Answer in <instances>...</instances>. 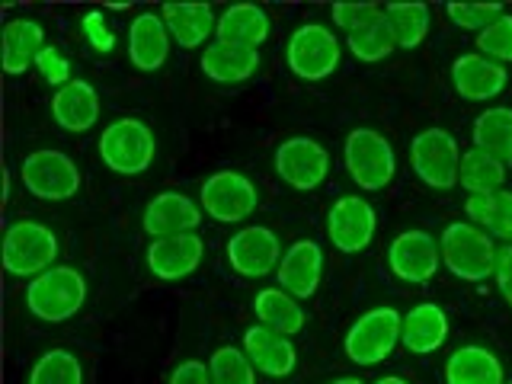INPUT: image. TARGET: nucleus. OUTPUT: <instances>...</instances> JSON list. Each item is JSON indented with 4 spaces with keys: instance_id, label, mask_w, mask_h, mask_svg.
Segmentation results:
<instances>
[{
    "instance_id": "e433bc0d",
    "label": "nucleus",
    "mask_w": 512,
    "mask_h": 384,
    "mask_svg": "<svg viewBox=\"0 0 512 384\" xmlns=\"http://www.w3.org/2000/svg\"><path fill=\"white\" fill-rule=\"evenodd\" d=\"M448 20L461 29H471V32H484L487 26H493L500 16H506V7L503 4H448L445 7Z\"/></svg>"
},
{
    "instance_id": "7ed1b4c3",
    "label": "nucleus",
    "mask_w": 512,
    "mask_h": 384,
    "mask_svg": "<svg viewBox=\"0 0 512 384\" xmlns=\"http://www.w3.org/2000/svg\"><path fill=\"white\" fill-rule=\"evenodd\" d=\"M343 164L349 180L362 192H378L391 186L397 173V154L388 135L378 128H352L343 144Z\"/></svg>"
},
{
    "instance_id": "c9c22d12",
    "label": "nucleus",
    "mask_w": 512,
    "mask_h": 384,
    "mask_svg": "<svg viewBox=\"0 0 512 384\" xmlns=\"http://www.w3.org/2000/svg\"><path fill=\"white\" fill-rule=\"evenodd\" d=\"M474 42H477V52L484 58L509 64L512 61V13L500 16V20H496L493 26H487Z\"/></svg>"
},
{
    "instance_id": "9d476101",
    "label": "nucleus",
    "mask_w": 512,
    "mask_h": 384,
    "mask_svg": "<svg viewBox=\"0 0 512 384\" xmlns=\"http://www.w3.org/2000/svg\"><path fill=\"white\" fill-rule=\"evenodd\" d=\"M199 205L218 224H240L260 208V192H256L250 176L237 170H218L202 183Z\"/></svg>"
},
{
    "instance_id": "72a5a7b5",
    "label": "nucleus",
    "mask_w": 512,
    "mask_h": 384,
    "mask_svg": "<svg viewBox=\"0 0 512 384\" xmlns=\"http://www.w3.org/2000/svg\"><path fill=\"white\" fill-rule=\"evenodd\" d=\"M29 384H84V365L68 349H48L32 365Z\"/></svg>"
},
{
    "instance_id": "cd10ccee",
    "label": "nucleus",
    "mask_w": 512,
    "mask_h": 384,
    "mask_svg": "<svg viewBox=\"0 0 512 384\" xmlns=\"http://www.w3.org/2000/svg\"><path fill=\"white\" fill-rule=\"evenodd\" d=\"M445 384H506L503 362L487 346H461L445 362Z\"/></svg>"
},
{
    "instance_id": "b1692460",
    "label": "nucleus",
    "mask_w": 512,
    "mask_h": 384,
    "mask_svg": "<svg viewBox=\"0 0 512 384\" xmlns=\"http://www.w3.org/2000/svg\"><path fill=\"white\" fill-rule=\"evenodd\" d=\"M202 74L215 84H244L260 71V52L228 42H208L202 52Z\"/></svg>"
},
{
    "instance_id": "0eeeda50",
    "label": "nucleus",
    "mask_w": 512,
    "mask_h": 384,
    "mask_svg": "<svg viewBox=\"0 0 512 384\" xmlns=\"http://www.w3.org/2000/svg\"><path fill=\"white\" fill-rule=\"evenodd\" d=\"M343 45L333 36V29L324 23H304L298 26L285 45V64L288 71L301 80H327L336 68H340Z\"/></svg>"
},
{
    "instance_id": "79ce46f5",
    "label": "nucleus",
    "mask_w": 512,
    "mask_h": 384,
    "mask_svg": "<svg viewBox=\"0 0 512 384\" xmlns=\"http://www.w3.org/2000/svg\"><path fill=\"white\" fill-rule=\"evenodd\" d=\"M493 279H496V288H500L503 301L512 308V244H503L500 253H496V272H493Z\"/></svg>"
},
{
    "instance_id": "a211bd4d",
    "label": "nucleus",
    "mask_w": 512,
    "mask_h": 384,
    "mask_svg": "<svg viewBox=\"0 0 512 384\" xmlns=\"http://www.w3.org/2000/svg\"><path fill=\"white\" fill-rule=\"evenodd\" d=\"M452 84H455L461 100L487 103V100H496V96L506 90L509 71L503 68L500 61H490L480 52H468V55L455 58V64H452Z\"/></svg>"
},
{
    "instance_id": "4c0bfd02",
    "label": "nucleus",
    "mask_w": 512,
    "mask_h": 384,
    "mask_svg": "<svg viewBox=\"0 0 512 384\" xmlns=\"http://www.w3.org/2000/svg\"><path fill=\"white\" fill-rule=\"evenodd\" d=\"M36 71H39V77L45 80L48 87H68L71 84V61H68V55L61 52L58 45H45V52L39 55V61H36Z\"/></svg>"
},
{
    "instance_id": "c03bdc74",
    "label": "nucleus",
    "mask_w": 512,
    "mask_h": 384,
    "mask_svg": "<svg viewBox=\"0 0 512 384\" xmlns=\"http://www.w3.org/2000/svg\"><path fill=\"white\" fill-rule=\"evenodd\" d=\"M375 384H410L407 378H400V375H384V378H378Z\"/></svg>"
},
{
    "instance_id": "a19ab883",
    "label": "nucleus",
    "mask_w": 512,
    "mask_h": 384,
    "mask_svg": "<svg viewBox=\"0 0 512 384\" xmlns=\"http://www.w3.org/2000/svg\"><path fill=\"white\" fill-rule=\"evenodd\" d=\"M167 384H212V372H208L205 362L186 359V362H180V365L173 368Z\"/></svg>"
},
{
    "instance_id": "1a4fd4ad",
    "label": "nucleus",
    "mask_w": 512,
    "mask_h": 384,
    "mask_svg": "<svg viewBox=\"0 0 512 384\" xmlns=\"http://www.w3.org/2000/svg\"><path fill=\"white\" fill-rule=\"evenodd\" d=\"M20 180L29 196H36L42 202L74 199L80 192V183H84L74 160L55 148H42V151L26 154L23 167H20Z\"/></svg>"
},
{
    "instance_id": "2f4dec72",
    "label": "nucleus",
    "mask_w": 512,
    "mask_h": 384,
    "mask_svg": "<svg viewBox=\"0 0 512 384\" xmlns=\"http://www.w3.org/2000/svg\"><path fill=\"white\" fill-rule=\"evenodd\" d=\"M346 48L359 61H365V64H378V61H384V58L394 52L397 39H394V29L388 23V16H384V7L365 26H359L356 32H349V36H346Z\"/></svg>"
},
{
    "instance_id": "412c9836",
    "label": "nucleus",
    "mask_w": 512,
    "mask_h": 384,
    "mask_svg": "<svg viewBox=\"0 0 512 384\" xmlns=\"http://www.w3.org/2000/svg\"><path fill=\"white\" fill-rule=\"evenodd\" d=\"M100 90L90 80H71L68 87L52 93V119L64 132H90L100 122Z\"/></svg>"
},
{
    "instance_id": "393cba45",
    "label": "nucleus",
    "mask_w": 512,
    "mask_h": 384,
    "mask_svg": "<svg viewBox=\"0 0 512 384\" xmlns=\"http://www.w3.org/2000/svg\"><path fill=\"white\" fill-rule=\"evenodd\" d=\"M160 16L170 29V39L180 48H199L218 29V16L208 4H164Z\"/></svg>"
},
{
    "instance_id": "f3484780",
    "label": "nucleus",
    "mask_w": 512,
    "mask_h": 384,
    "mask_svg": "<svg viewBox=\"0 0 512 384\" xmlns=\"http://www.w3.org/2000/svg\"><path fill=\"white\" fill-rule=\"evenodd\" d=\"M320 279H324V250H320L317 240H295L282 253V263L276 269L279 288H285L298 301H308L317 295Z\"/></svg>"
},
{
    "instance_id": "ddd939ff",
    "label": "nucleus",
    "mask_w": 512,
    "mask_h": 384,
    "mask_svg": "<svg viewBox=\"0 0 512 384\" xmlns=\"http://www.w3.org/2000/svg\"><path fill=\"white\" fill-rule=\"evenodd\" d=\"M388 269L400 282L410 285H423L429 279H436V272L442 269L439 240L423 228L400 231L388 247Z\"/></svg>"
},
{
    "instance_id": "6ab92c4d",
    "label": "nucleus",
    "mask_w": 512,
    "mask_h": 384,
    "mask_svg": "<svg viewBox=\"0 0 512 384\" xmlns=\"http://www.w3.org/2000/svg\"><path fill=\"white\" fill-rule=\"evenodd\" d=\"M240 346H244L256 372H263L266 378H285V375H292L298 365V349L292 343V336H282L263 324L247 327Z\"/></svg>"
},
{
    "instance_id": "f257e3e1",
    "label": "nucleus",
    "mask_w": 512,
    "mask_h": 384,
    "mask_svg": "<svg viewBox=\"0 0 512 384\" xmlns=\"http://www.w3.org/2000/svg\"><path fill=\"white\" fill-rule=\"evenodd\" d=\"M442 266L461 282H484L496 272V253L500 247L493 237L471 221H452L439 237Z\"/></svg>"
},
{
    "instance_id": "aec40b11",
    "label": "nucleus",
    "mask_w": 512,
    "mask_h": 384,
    "mask_svg": "<svg viewBox=\"0 0 512 384\" xmlns=\"http://www.w3.org/2000/svg\"><path fill=\"white\" fill-rule=\"evenodd\" d=\"M170 29L160 13H138L128 26V58L138 71H160L170 58Z\"/></svg>"
},
{
    "instance_id": "7c9ffc66",
    "label": "nucleus",
    "mask_w": 512,
    "mask_h": 384,
    "mask_svg": "<svg viewBox=\"0 0 512 384\" xmlns=\"http://www.w3.org/2000/svg\"><path fill=\"white\" fill-rule=\"evenodd\" d=\"M474 148L493 154L496 160L512 164V109L490 106L474 119Z\"/></svg>"
},
{
    "instance_id": "20e7f679",
    "label": "nucleus",
    "mask_w": 512,
    "mask_h": 384,
    "mask_svg": "<svg viewBox=\"0 0 512 384\" xmlns=\"http://www.w3.org/2000/svg\"><path fill=\"white\" fill-rule=\"evenodd\" d=\"M157 157V138L148 122L135 116L116 119L103 128L100 135V160L119 176H138L144 173Z\"/></svg>"
},
{
    "instance_id": "4468645a",
    "label": "nucleus",
    "mask_w": 512,
    "mask_h": 384,
    "mask_svg": "<svg viewBox=\"0 0 512 384\" xmlns=\"http://www.w3.org/2000/svg\"><path fill=\"white\" fill-rule=\"evenodd\" d=\"M378 231L375 205L362 196H340L327 215V234L340 253H362L372 247Z\"/></svg>"
},
{
    "instance_id": "423d86ee",
    "label": "nucleus",
    "mask_w": 512,
    "mask_h": 384,
    "mask_svg": "<svg viewBox=\"0 0 512 384\" xmlns=\"http://www.w3.org/2000/svg\"><path fill=\"white\" fill-rule=\"evenodd\" d=\"M400 330H404V314L397 308H372L365 311L356 324L346 330L343 349L349 362L356 365H381L384 359H391V352L400 346Z\"/></svg>"
},
{
    "instance_id": "58836bf2",
    "label": "nucleus",
    "mask_w": 512,
    "mask_h": 384,
    "mask_svg": "<svg viewBox=\"0 0 512 384\" xmlns=\"http://www.w3.org/2000/svg\"><path fill=\"white\" fill-rule=\"evenodd\" d=\"M80 29H84V39L90 42L93 52L109 55L112 48H116V32H112V26L106 23L103 10H90L80 16Z\"/></svg>"
},
{
    "instance_id": "a878e982",
    "label": "nucleus",
    "mask_w": 512,
    "mask_h": 384,
    "mask_svg": "<svg viewBox=\"0 0 512 384\" xmlns=\"http://www.w3.org/2000/svg\"><path fill=\"white\" fill-rule=\"evenodd\" d=\"M253 314H256V324H263L282 336H295L304 330V324H308V314H304L301 301L295 295H288L279 285L260 288V292H256Z\"/></svg>"
},
{
    "instance_id": "39448f33",
    "label": "nucleus",
    "mask_w": 512,
    "mask_h": 384,
    "mask_svg": "<svg viewBox=\"0 0 512 384\" xmlns=\"http://www.w3.org/2000/svg\"><path fill=\"white\" fill-rule=\"evenodd\" d=\"M58 260V234L42 221H16L4 234V269L13 279H36Z\"/></svg>"
},
{
    "instance_id": "5701e85b",
    "label": "nucleus",
    "mask_w": 512,
    "mask_h": 384,
    "mask_svg": "<svg viewBox=\"0 0 512 384\" xmlns=\"http://www.w3.org/2000/svg\"><path fill=\"white\" fill-rule=\"evenodd\" d=\"M272 32L269 13L256 4H231L224 13H218V29H215V42H228L240 48H253L260 52V45H266Z\"/></svg>"
},
{
    "instance_id": "f03ea898",
    "label": "nucleus",
    "mask_w": 512,
    "mask_h": 384,
    "mask_svg": "<svg viewBox=\"0 0 512 384\" xmlns=\"http://www.w3.org/2000/svg\"><path fill=\"white\" fill-rule=\"evenodd\" d=\"M87 301V279L74 266H52L26 285V308L45 324H64Z\"/></svg>"
},
{
    "instance_id": "f704fd0d",
    "label": "nucleus",
    "mask_w": 512,
    "mask_h": 384,
    "mask_svg": "<svg viewBox=\"0 0 512 384\" xmlns=\"http://www.w3.org/2000/svg\"><path fill=\"white\" fill-rule=\"evenodd\" d=\"M212 384H256V368L247 359L244 346H221L208 359Z\"/></svg>"
},
{
    "instance_id": "f8f14e48",
    "label": "nucleus",
    "mask_w": 512,
    "mask_h": 384,
    "mask_svg": "<svg viewBox=\"0 0 512 384\" xmlns=\"http://www.w3.org/2000/svg\"><path fill=\"white\" fill-rule=\"evenodd\" d=\"M224 253H228V263L237 276L263 279L269 272H276L282 263V240L266 224H247V228L231 234Z\"/></svg>"
},
{
    "instance_id": "37998d69",
    "label": "nucleus",
    "mask_w": 512,
    "mask_h": 384,
    "mask_svg": "<svg viewBox=\"0 0 512 384\" xmlns=\"http://www.w3.org/2000/svg\"><path fill=\"white\" fill-rule=\"evenodd\" d=\"M7 199H10V170L4 167V192H0V202L7 205Z\"/></svg>"
},
{
    "instance_id": "9b49d317",
    "label": "nucleus",
    "mask_w": 512,
    "mask_h": 384,
    "mask_svg": "<svg viewBox=\"0 0 512 384\" xmlns=\"http://www.w3.org/2000/svg\"><path fill=\"white\" fill-rule=\"evenodd\" d=\"M276 173L288 189L311 192L327 180L330 151L308 135L285 138L276 148Z\"/></svg>"
},
{
    "instance_id": "473e14b6",
    "label": "nucleus",
    "mask_w": 512,
    "mask_h": 384,
    "mask_svg": "<svg viewBox=\"0 0 512 384\" xmlns=\"http://www.w3.org/2000/svg\"><path fill=\"white\" fill-rule=\"evenodd\" d=\"M384 16L394 29L397 48H420L429 36V4H384Z\"/></svg>"
},
{
    "instance_id": "a18cd8bd",
    "label": "nucleus",
    "mask_w": 512,
    "mask_h": 384,
    "mask_svg": "<svg viewBox=\"0 0 512 384\" xmlns=\"http://www.w3.org/2000/svg\"><path fill=\"white\" fill-rule=\"evenodd\" d=\"M330 384H365V381H359V378L346 375V378H336V381H330Z\"/></svg>"
},
{
    "instance_id": "dca6fc26",
    "label": "nucleus",
    "mask_w": 512,
    "mask_h": 384,
    "mask_svg": "<svg viewBox=\"0 0 512 384\" xmlns=\"http://www.w3.org/2000/svg\"><path fill=\"white\" fill-rule=\"evenodd\" d=\"M148 269L160 282H180L189 279L205 260V240L199 234H180V237H160L148 244Z\"/></svg>"
},
{
    "instance_id": "49530a36",
    "label": "nucleus",
    "mask_w": 512,
    "mask_h": 384,
    "mask_svg": "<svg viewBox=\"0 0 512 384\" xmlns=\"http://www.w3.org/2000/svg\"><path fill=\"white\" fill-rule=\"evenodd\" d=\"M506 384H512V381H506Z\"/></svg>"
},
{
    "instance_id": "4be33fe9",
    "label": "nucleus",
    "mask_w": 512,
    "mask_h": 384,
    "mask_svg": "<svg viewBox=\"0 0 512 384\" xmlns=\"http://www.w3.org/2000/svg\"><path fill=\"white\" fill-rule=\"evenodd\" d=\"M448 340V314L439 304L423 301L413 304L404 314V330H400V346L410 349L413 356H429V352L442 349Z\"/></svg>"
},
{
    "instance_id": "bb28decb",
    "label": "nucleus",
    "mask_w": 512,
    "mask_h": 384,
    "mask_svg": "<svg viewBox=\"0 0 512 384\" xmlns=\"http://www.w3.org/2000/svg\"><path fill=\"white\" fill-rule=\"evenodd\" d=\"M4 71L10 77L26 74L29 68H36L39 55L45 52V29L36 20H10L4 26Z\"/></svg>"
},
{
    "instance_id": "ea45409f",
    "label": "nucleus",
    "mask_w": 512,
    "mask_h": 384,
    "mask_svg": "<svg viewBox=\"0 0 512 384\" xmlns=\"http://www.w3.org/2000/svg\"><path fill=\"white\" fill-rule=\"evenodd\" d=\"M330 13H333V23L349 36V32H356L359 26L372 20V16H378L381 7L378 4H333Z\"/></svg>"
},
{
    "instance_id": "c756f323",
    "label": "nucleus",
    "mask_w": 512,
    "mask_h": 384,
    "mask_svg": "<svg viewBox=\"0 0 512 384\" xmlns=\"http://www.w3.org/2000/svg\"><path fill=\"white\" fill-rule=\"evenodd\" d=\"M509 167L503 160H496L493 154L468 148L461 154V170H458V186L468 192V196H487V192H500L506 183Z\"/></svg>"
},
{
    "instance_id": "2eb2a0df",
    "label": "nucleus",
    "mask_w": 512,
    "mask_h": 384,
    "mask_svg": "<svg viewBox=\"0 0 512 384\" xmlns=\"http://www.w3.org/2000/svg\"><path fill=\"white\" fill-rule=\"evenodd\" d=\"M202 215H205L202 205L183 196V192H157V196L144 205L141 228L151 240L196 234V228L202 224Z\"/></svg>"
},
{
    "instance_id": "6e6552de",
    "label": "nucleus",
    "mask_w": 512,
    "mask_h": 384,
    "mask_svg": "<svg viewBox=\"0 0 512 384\" xmlns=\"http://www.w3.org/2000/svg\"><path fill=\"white\" fill-rule=\"evenodd\" d=\"M410 167L420 180L436 189L448 192L458 186V170H461V148L452 132L445 128H423L420 135L410 141Z\"/></svg>"
},
{
    "instance_id": "c85d7f7f",
    "label": "nucleus",
    "mask_w": 512,
    "mask_h": 384,
    "mask_svg": "<svg viewBox=\"0 0 512 384\" xmlns=\"http://www.w3.org/2000/svg\"><path fill=\"white\" fill-rule=\"evenodd\" d=\"M464 215L477 228H484L493 240L512 244V192L500 189V192H487V196H468Z\"/></svg>"
}]
</instances>
